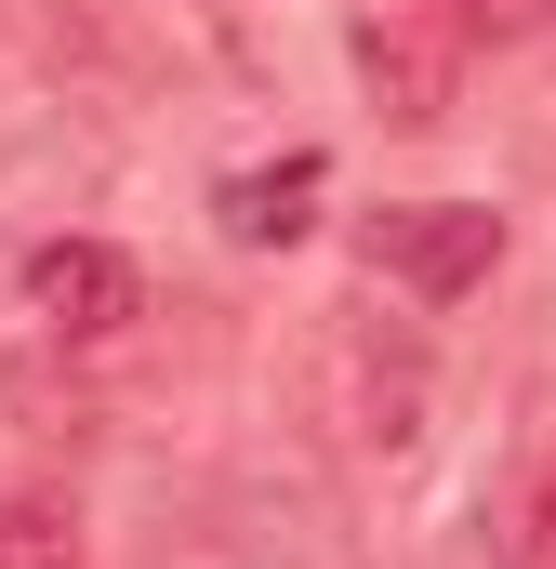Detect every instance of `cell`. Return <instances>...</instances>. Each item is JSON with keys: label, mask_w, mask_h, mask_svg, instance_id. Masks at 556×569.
Masks as SVG:
<instances>
[{"label": "cell", "mask_w": 556, "mask_h": 569, "mask_svg": "<svg viewBox=\"0 0 556 569\" xmlns=\"http://www.w3.org/2000/svg\"><path fill=\"white\" fill-rule=\"evenodd\" d=\"M133 305H146V279H133V252H107V239H40V252H27V318L67 331V345L120 331Z\"/></svg>", "instance_id": "cell-2"}, {"label": "cell", "mask_w": 556, "mask_h": 569, "mask_svg": "<svg viewBox=\"0 0 556 569\" xmlns=\"http://www.w3.org/2000/svg\"><path fill=\"white\" fill-rule=\"evenodd\" d=\"M477 13H504V27H544V13H556V0H477Z\"/></svg>", "instance_id": "cell-7"}, {"label": "cell", "mask_w": 556, "mask_h": 569, "mask_svg": "<svg viewBox=\"0 0 556 569\" xmlns=\"http://www.w3.org/2000/svg\"><path fill=\"white\" fill-rule=\"evenodd\" d=\"M517 569H556V490L530 503V543H517Z\"/></svg>", "instance_id": "cell-6"}, {"label": "cell", "mask_w": 556, "mask_h": 569, "mask_svg": "<svg viewBox=\"0 0 556 569\" xmlns=\"http://www.w3.org/2000/svg\"><path fill=\"white\" fill-rule=\"evenodd\" d=\"M318 186H331V159H278V172H226V239L239 252H278V239H305V212H318Z\"/></svg>", "instance_id": "cell-4"}, {"label": "cell", "mask_w": 556, "mask_h": 569, "mask_svg": "<svg viewBox=\"0 0 556 569\" xmlns=\"http://www.w3.org/2000/svg\"><path fill=\"white\" fill-rule=\"evenodd\" d=\"M0 569H80V530H67L53 503H13V517H0Z\"/></svg>", "instance_id": "cell-5"}, {"label": "cell", "mask_w": 556, "mask_h": 569, "mask_svg": "<svg viewBox=\"0 0 556 569\" xmlns=\"http://www.w3.org/2000/svg\"><path fill=\"white\" fill-rule=\"evenodd\" d=\"M358 67H371V93H385V120H437V107H450V40H437V27H424L411 0H371V13H358Z\"/></svg>", "instance_id": "cell-3"}, {"label": "cell", "mask_w": 556, "mask_h": 569, "mask_svg": "<svg viewBox=\"0 0 556 569\" xmlns=\"http://www.w3.org/2000/svg\"><path fill=\"white\" fill-rule=\"evenodd\" d=\"M371 266L411 279L424 305H450V291H477L504 266V212H477V199H398V212H371Z\"/></svg>", "instance_id": "cell-1"}]
</instances>
